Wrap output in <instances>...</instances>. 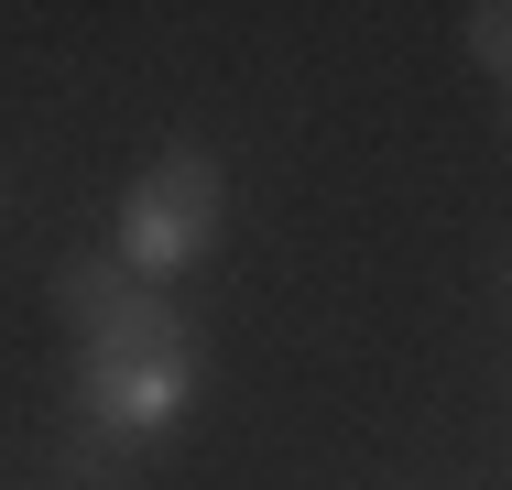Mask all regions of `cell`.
Here are the masks:
<instances>
[{"label":"cell","instance_id":"6da1fadb","mask_svg":"<svg viewBox=\"0 0 512 490\" xmlns=\"http://www.w3.org/2000/svg\"><path fill=\"white\" fill-rule=\"evenodd\" d=\"M197 371H207L197 327L142 284L120 316H99V327L77 338V425H88L99 447H153V436L186 425Z\"/></svg>","mask_w":512,"mask_h":490},{"label":"cell","instance_id":"7a4b0ae2","mask_svg":"<svg viewBox=\"0 0 512 490\" xmlns=\"http://www.w3.org/2000/svg\"><path fill=\"white\" fill-rule=\"evenodd\" d=\"M218 229H229V175H218V153L175 142V153H153L131 175L120 229H109V262L131 284H175V273H197L207 251H218Z\"/></svg>","mask_w":512,"mask_h":490},{"label":"cell","instance_id":"3957f363","mask_svg":"<svg viewBox=\"0 0 512 490\" xmlns=\"http://www.w3.org/2000/svg\"><path fill=\"white\" fill-rule=\"evenodd\" d=\"M131 294H142V284H131V273H120L109 251H66V262H55V316H66L77 338H88L99 316H120Z\"/></svg>","mask_w":512,"mask_h":490},{"label":"cell","instance_id":"277c9868","mask_svg":"<svg viewBox=\"0 0 512 490\" xmlns=\"http://www.w3.org/2000/svg\"><path fill=\"white\" fill-rule=\"evenodd\" d=\"M458 33H469V55L512 88V0H469V11H458Z\"/></svg>","mask_w":512,"mask_h":490},{"label":"cell","instance_id":"5b68a950","mask_svg":"<svg viewBox=\"0 0 512 490\" xmlns=\"http://www.w3.org/2000/svg\"><path fill=\"white\" fill-rule=\"evenodd\" d=\"M0 196H11V186H0Z\"/></svg>","mask_w":512,"mask_h":490}]
</instances>
